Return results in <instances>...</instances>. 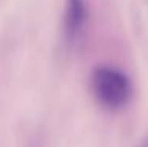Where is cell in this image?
Wrapping results in <instances>:
<instances>
[{
    "label": "cell",
    "instance_id": "3957f363",
    "mask_svg": "<svg viewBox=\"0 0 148 147\" xmlns=\"http://www.w3.org/2000/svg\"><path fill=\"white\" fill-rule=\"evenodd\" d=\"M140 147H148V136H147L145 139H143V142L140 144Z\"/></svg>",
    "mask_w": 148,
    "mask_h": 147
},
{
    "label": "cell",
    "instance_id": "7a4b0ae2",
    "mask_svg": "<svg viewBox=\"0 0 148 147\" xmlns=\"http://www.w3.org/2000/svg\"><path fill=\"white\" fill-rule=\"evenodd\" d=\"M87 21V5L84 0H66L65 33L69 40L76 38Z\"/></svg>",
    "mask_w": 148,
    "mask_h": 147
},
{
    "label": "cell",
    "instance_id": "6da1fadb",
    "mask_svg": "<svg viewBox=\"0 0 148 147\" xmlns=\"http://www.w3.org/2000/svg\"><path fill=\"white\" fill-rule=\"evenodd\" d=\"M91 84L98 103L112 111L126 106L132 93L129 78L114 66H98L91 76Z\"/></svg>",
    "mask_w": 148,
    "mask_h": 147
}]
</instances>
